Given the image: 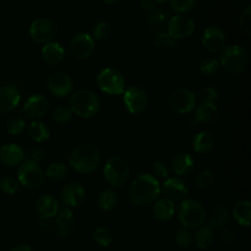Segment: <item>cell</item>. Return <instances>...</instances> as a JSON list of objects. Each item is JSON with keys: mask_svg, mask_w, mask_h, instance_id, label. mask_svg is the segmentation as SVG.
<instances>
[{"mask_svg": "<svg viewBox=\"0 0 251 251\" xmlns=\"http://www.w3.org/2000/svg\"><path fill=\"white\" fill-rule=\"evenodd\" d=\"M47 85L49 91L58 97H66L73 90V80L71 76L61 72L52 74L48 78Z\"/></svg>", "mask_w": 251, "mask_h": 251, "instance_id": "9a60e30c", "label": "cell"}, {"mask_svg": "<svg viewBox=\"0 0 251 251\" xmlns=\"http://www.w3.org/2000/svg\"><path fill=\"white\" fill-rule=\"evenodd\" d=\"M36 210L43 219H49L56 216L59 210L57 199L51 194H44L36 201Z\"/></svg>", "mask_w": 251, "mask_h": 251, "instance_id": "603a6c76", "label": "cell"}, {"mask_svg": "<svg viewBox=\"0 0 251 251\" xmlns=\"http://www.w3.org/2000/svg\"><path fill=\"white\" fill-rule=\"evenodd\" d=\"M201 42L203 47L209 52L221 51L226 44L224 31L217 26H208L203 31Z\"/></svg>", "mask_w": 251, "mask_h": 251, "instance_id": "2e32d148", "label": "cell"}, {"mask_svg": "<svg viewBox=\"0 0 251 251\" xmlns=\"http://www.w3.org/2000/svg\"><path fill=\"white\" fill-rule=\"evenodd\" d=\"M21 99L19 90L13 85L0 87V112L8 113L14 110Z\"/></svg>", "mask_w": 251, "mask_h": 251, "instance_id": "ffe728a7", "label": "cell"}, {"mask_svg": "<svg viewBox=\"0 0 251 251\" xmlns=\"http://www.w3.org/2000/svg\"><path fill=\"white\" fill-rule=\"evenodd\" d=\"M219 67H220V64L218 60L207 58L200 63L199 70L204 75L210 76V75H214L218 72Z\"/></svg>", "mask_w": 251, "mask_h": 251, "instance_id": "60d3db41", "label": "cell"}, {"mask_svg": "<svg viewBox=\"0 0 251 251\" xmlns=\"http://www.w3.org/2000/svg\"><path fill=\"white\" fill-rule=\"evenodd\" d=\"M124 103L130 114H140L148 104L147 93L139 86H130L124 92Z\"/></svg>", "mask_w": 251, "mask_h": 251, "instance_id": "7c38bea8", "label": "cell"}, {"mask_svg": "<svg viewBox=\"0 0 251 251\" xmlns=\"http://www.w3.org/2000/svg\"><path fill=\"white\" fill-rule=\"evenodd\" d=\"M219 64L229 73L239 74L248 67L249 54L242 46L228 45L221 50Z\"/></svg>", "mask_w": 251, "mask_h": 251, "instance_id": "5b68a950", "label": "cell"}, {"mask_svg": "<svg viewBox=\"0 0 251 251\" xmlns=\"http://www.w3.org/2000/svg\"><path fill=\"white\" fill-rule=\"evenodd\" d=\"M239 26L243 33L250 35L251 33V7L248 5L239 18Z\"/></svg>", "mask_w": 251, "mask_h": 251, "instance_id": "b9f144b4", "label": "cell"}, {"mask_svg": "<svg viewBox=\"0 0 251 251\" xmlns=\"http://www.w3.org/2000/svg\"><path fill=\"white\" fill-rule=\"evenodd\" d=\"M69 163L74 171L82 175L90 174L99 166L100 152L92 144H79L72 151Z\"/></svg>", "mask_w": 251, "mask_h": 251, "instance_id": "7a4b0ae2", "label": "cell"}, {"mask_svg": "<svg viewBox=\"0 0 251 251\" xmlns=\"http://www.w3.org/2000/svg\"><path fill=\"white\" fill-rule=\"evenodd\" d=\"M214 238V229L208 225H202L197 227L196 232L193 235V242L199 249H207L213 244Z\"/></svg>", "mask_w": 251, "mask_h": 251, "instance_id": "83f0119b", "label": "cell"}, {"mask_svg": "<svg viewBox=\"0 0 251 251\" xmlns=\"http://www.w3.org/2000/svg\"><path fill=\"white\" fill-rule=\"evenodd\" d=\"M228 220V213L226 209L222 205H216L210 210V214L208 216L207 225L212 229H219L226 226Z\"/></svg>", "mask_w": 251, "mask_h": 251, "instance_id": "4316f807", "label": "cell"}, {"mask_svg": "<svg viewBox=\"0 0 251 251\" xmlns=\"http://www.w3.org/2000/svg\"><path fill=\"white\" fill-rule=\"evenodd\" d=\"M167 29V33L175 39L185 38L193 33L195 29V23L187 15L178 14L169 20Z\"/></svg>", "mask_w": 251, "mask_h": 251, "instance_id": "30bf717a", "label": "cell"}, {"mask_svg": "<svg viewBox=\"0 0 251 251\" xmlns=\"http://www.w3.org/2000/svg\"><path fill=\"white\" fill-rule=\"evenodd\" d=\"M234 220L243 226H248L251 221V204L248 200L237 201L232 208Z\"/></svg>", "mask_w": 251, "mask_h": 251, "instance_id": "484cf974", "label": "cell"}, {"mask_svg": "<svg viewBox=\"0 0 251 251\" xmlns=\"http://www.w3.org/2000/svg\"><path fill=\"white\" fill-rule=\"evenodd\" d=\"M105 4H108V5H111V4H114L116 3L118 0H102Z\"/></svg>", "mask_w": 251, "mask_h": 251, "instance_id": "816d5d0a", "label": "cell"}, {"mask_svg": "<svg viewBox=\"0 0 251 251\" xmlns=\"http://www.w3.org/2000/svg\"><path fill=\"white\" fill-rule=\"evenodd\" d=\"M18 181L28 189L39 188L45 179V175L37 163L32 160H24L18 169Z\"/></svg>", "mask_w": 251, "mask_h": 251, "instance_id": "52a82bcc", "label": "cell"}, {"mask_svg": "<svg viewBox=\"0 0 251 251\" xmlns=\"http://www.w3.org/2000/svg\"><path fill=\"white\" fill-rule=\"evenodd\" d=\"M20 189V183L18 179L12 176H6L0 180V190L8 195L17 193Z\"/></svg>", "mask_w": 251, "mask_h": 251, "instance_id": "74e56055", "label": "cell"}, {"mask_svg": "<svg viewBox=\"0 0 251 251\" xmlns=\"http://www.w3.org/2000/svg\"><path fill=\"white\" fill-rule=\"evenodd\" d=\"M198 97L202 103H214L219 97V92L215 87L206 86L200 90Z\"/></svg>", "mask_w": 251, "mask_h": 251, "instance_id": "ee69618b", "label": "cell"}, {"mask_svg": "<svg viewBox=\"0 0 251 251\" xmlns=\"http://www.w3.org/2000/svg\"><path fill=\"white\" fill-rule=\"evenodd\" d=\"M43 61L49 65H57L65 58V49L59 42H47L41 49Z\"/></svg>", "mask_w": 251, "mask_h": 251, "instance_id": "7402d4cb", "label": "cell"}, {"mask_svg": "<svg viewBox=\"0 0 251 251\" xmlns=\"http://www.w3.org/2000/svg\"><path fill=\"white\" fill-rule=\"evenodd\" d=\"M153 214L160 221H169L175 214L174 202L166 197L154 201Z\"/></svg>", "mask_w": 251, "mask_h": 251, "instance_id": "d4e9b609", "label": "cell"}, {"mask_svg": "<svg viewBox=\"0 0 251 251\" xmlns=\"http://www.w3.org/2000/svg\"><path fill=\"white\" fill-rule=\"evenodd\" d=\"M74 223V215L68 208L58 210L56 214V224L60 230V235L66 236L70 232Z\"/></svg>", "mask_w": 251, "mask_h": 251, "instance_id": "f546056e", "label": "cell"}, {"mask_svg": "<svg viewBox=\"0 0 251 251\" xmlns=\"http://www.w3.org/2000/svg\"><path fill=\"white\" fill-rule=\"evenodd\" d=\"M10 251H32V249L27 245H17L13 247Z\"/></svg>", "mask_w": 251, "mask_h": 251, "instance_id": "f907efd6", "label": "cell"}, {"mask_svg": "<svg viewBox=\"0 0 251 251\" xmlns=\"http://www.w3.org/2000/svg\"><path fill=\"white\" fill-rule=\"evenodd\" d=\"M48 110V101L42 94H34L30 96L25 103L23 112L28 118L32 120L43 117Z\"/></svg>", "mask_w": 251, "mask_h": 251, "instance_id": "e0dca14e", "label": "cell"}, {"mask_svg": "<svg viewBox=\"0 0 251 251\" xmlns=\"http://www.w3.org/2000/svg\"><path fill=\"white\" fill-rule=\"evenodd\" d=\"M175 240L177 246L185 248L193 243V234L190 229L183 227L176 231L175 235Z\"/></svg>", "mask_w": 251, "mask_h": 251, "instance_id": "f35d334b", "label": "cell"}, {"mask_svg": "<svg viewBox=\"0 0 251 251\" xmlns=\"http://www.w3.org/2000/svg\"><path fill=\"white\" fill-rule=\"evenodd\" d=\"M61 197L65 205L69 207H78L85 199V189L79 182H70L62 190Z\"/></svg>", "mask_w": 251, "mask_h": 251, "instance_id": "ac0fdd59", "label": "cell"}, {"mask_svg": "<svg viewBox=\"0 0 251 251\" xmlns=\"http://www.w3.org/2000/svg\"><path fill=\"white\" fill-rule=\"evenodd\" d=\"M103 175L107 183L114 187H120L129 177V167L123 158L114 156L105 162Z\"/></svg>", "mask_w": 251, "mask_h": 251, "instance_id": "8992f818", "label": "cell"}, {"mask_svg": "<svg viewBox=\"0 0 251 251\" xmlns=\"http://www.w3.org/2000/svg\"><path fill=\"white\" fill-rule=\"evenodd\" d=\"M173 172L178 176H188L194 169V159L186 152L176 154L171 163Z\"/></svg>", "mask_w": 251, "mask_h": 251, "instance_id": "44dd1931", "label": "cell"}, {"mask_svg": "<svg viewBox=\"0 0 251 251\" xmlns=\"http://www.w3.org/2000/svg\"><path fill=\"white\" fill-rule=\"evenodd\" d=\"M25 127V122L22 117L16 116L8 120L6 124V130L11 135H18L23 132Z\"/></svg>", "mask_w": 251, "mask_h": 251, "instance_id": "8d00e7d4", "label": "cell"}, {"mask_svg": "<svg viewBox=\"0 0 251 251\" xmlns=\"http://www.w3.org/2000/svg\"><path fill=\"white\" fill-rule=\"evenodd\" d=\"M97 85L100 90L110 95H118L125 92V78L114 68H106L98 74Z\"/></svg>", "mask_w": 251, "mask_h": 251, "instance_id": "ba28073f", "label": "cell"}, {"mask_svg": "<svg viewBox=\"0 0 251 251\" xmlns=\"http://www.w3.org/2000/svg\"><path fill=\"white\" fill-rule=\"evenodd\" d=\"M100 101L95 92L90 89H79L74 92L70 98V109L72 113L81 118H91L97 114Z\"/></svg>", "mask_w": 251, "mask_h": 251, "instance_id": "3957f363", "label": "cell"}, {"mask_svg": "<svg viewBox=\"0 0 251 251\" xmlns=\"http://www.w3.org/2000/svg\"><path fill=\"white\" fill-rule=\"evenodd\" d=\"M27 134L36 142H44L50 137L49 127L42 122L34 121L27 127Z\"/></svg>", "mask_w": 251, "mask_h": 251, "instance_id": "4dcf8cb0", "label": "cell"}, {"mask_svg": "<svg viewBox=\"0 0 251 251\" xmlns=\"http://www.w3.org/2000/svg\"><path fill=\"white\" fill-rule=\"evenodd\" d=\"M58 33V25L56 23L47 18H39L34 20L29 27V35L31 39L37 43L50 42Z\"/></svg>", "mask_w": 251, "mask_h": 251, "instance_id": "9c48e42d", "label": "cell"}, {"mask_svg": "<svg viewBox=\"0 0 251 251\" xmlns=\"http://www.w3.org/2000/svg\"><path fill=\"white\" fill-rule=\"evenodd\" d=\"M170 20V14L168 10L163 8H157L152 10L150 16H149V22L153 25L162 26L166 25Z\"/></svg>", "mask_w": 251, "mask_h": 251, "instance_id": "e575fe53", "label": "cell"}, {"mask_svg": "<svg viewBox=\"0 0 251 251\" xmlns=\"http://www.w3.org/2000/svg\"><path fill=\"white\" fill-rule=\"evenodd\" d=\"M154 44L157 47H173L176 44V41L175 38L171 37L168 33L166 32H160L158 33L155 38H154Z\"/></svg>", "mask_w": 251, "mask_h": 251, "instance_id": "bcb514c9", "label": "cell"}, {"mask_svg": "<svg viewBox=\"0 0 251 251\" xmlns=\"http://www.w3.org/2000/svg\"><path fill=\"white\" fill-rule=\"evenodd\" d=\"M25 159V153L21 146L15 143H7L0 147V161L9 167L20 165Z\"/></svg>", "mask_w": 251, "mask_h": 251, "instance_id": "d6986e66", "label": "cell"}, {"mask_svg": "<svg viewBox=\"0 0 251 251\" xmlns=\"http://www.w3.org/2000/svg\"><path fill=\"white\" fill-rule=\"evenodd\" d=\"M152 172L154 176L157 178H166L169 175V170L166 164L162 161H154L152 164Z\"/></svg>", "mask_w": 251, "mask_h": 251, "instance_id": "7dc6e473", "label": "cell"}, {"mask_svg": "<svg viewBox=\"0 0 251 251\" xmlns=\"http://www.w3.org/2000/svg\"><path fill=\"white\" fill-rule=\"evenodd\" d=\"M160 190L166 198L172 201H179L185 198L188 193L187 183L180 177L173 176L166 178L160 184Z\"/></svg>", "mask_w": 251, "mask_h": 251, "instance_id": "4fadbf2b", "label": "cell"}, {"mask_svg": "<svg viewBox=\"0 0 251 251\" xmlns=\"http://www.w3.org/2000/svg\"><path fill=\"white\" fill-rule=\"evenodd\" d=\"M118 204L116 192L111 188L102 190L98 196V206L104 212L113 211Z\"/></svg>", "mask_w": 251, "mask_h": 251, "instance_id": "1f68e13d", "label": "cell"}, {"mask_svg": "<svg viewBox=\"0 0 251 251\" xmlns=\"http://www.w3.org/2000/svg\"><path fill=\"white\" fill-rule=\"evenodd\" d=\"M141 6L147 11H152L155 9V1L154 0H141Z\"/></svg>", "mask_w": 251, "mask_h": 251, "instance_id": "681fc988", "label": "cell"}, {"mask_svg": "<svg viewBox=\"0 0 251 251\" xmlns=\"http://www.w3.org/2000/svg\"><path fill=\"white\" fill-rule=\"evenodd\" d=\"M194 110V115L191 119L193 124L213 122L219 114L218 107L215 103H201Z\"/></svg>", "mask_w": 251, "mask_h": 251, "instance_id": "cb8c5ba5", "label": "cell"}, {"mask_svg": "<svg viewBox=\"0 0 251 251\" xmlns=\"http://www.w3.org/2000/svg\"><path fill=\"white\" fill-rule=\"evenodd\" d=\"M94 242L100 247H108L113 241L111 231L106 227H97L93 233Z\"/></svg>", "mask_w": 251, "mask_h": 251, "instance_id": "836d02e7", "label": "cell"}, {"mask_svg": "<svg viewBox=\"0 0 251 251\" xmlns=\"http://www.w3.org/2000/svg\"><path fill=\"white\" fill-rule=\"evenodd\" d=\"M170 105L178 114L190 113L196 107L195 94L187 88L176 89L170 96Z\"/></svg>", "mask_w": 251, "mask_h": 251, "instance_id": "8fae6325", "label": "cell"}, {"mask_svg": "<svg viewBox=\"0 0 251 251\" xmlns=\"http://www.w3.org/2000/svg\"><path fill=\"white\" fill-rule=\"evenodd\" d=\"M111 33V25L107 22H99L93 27V36L98 40L107 38Z\"/></svg>", "mask_w": 251, "mask_h": 251, "instance_id": "7bdbcfd3", "label": "cell"}, {"mask_svg": "<svg viewBox=\"0 0 251 251\" xmlns=\"http://www.w3.org/2000/svg\"><path fill=\"white\" fill-rule=\"evenodd\" d=\"M192 147L196 153L206 154L213 149L214 138L206 131L198 132L192 138Z\"/></svg>", "mask_w": 251, "mask_h": 251, "instance_id": "f1b7e54d", "label": "cell"}, {"mask_svg": "<svg viewBox=\"0 0 251 251\" xmlns=\"http://www.w3.org/2000/svg\"><path fill=\"white\" fill-rule=\"evenodd\" d=\"M53 117L58 124H66L70 121L72 117V111L70 107L61 105L55 109Z\"/></svg>", "mask_w": 251, "mask_h": 251, "instance_id": "f6af8a7d", "label": "cell"}, {"mask_svg": "<svg viewBox=\"0 0 251 251\" xmlns=\"http://www.w3.org/2000/svg\"><path fill=\"white\" fill-rule=\"evenodd\" d=\"M177 216L183 227L192 229L199 227L206 220L207 213L204 206L195 199H184L177 207Z\"/></svg>", "mask_w": 251, "mask_h": 251, "instance_id": "277c9868", "label": "cell"}, {"mask_svg": "<svg viewBox=\"0 0 251 251\" xmlns=\"http://www.w3.org/2000/svg\"><path fill=\"white\" fill-rule=\"evenodd\" d=\"M155 3H158V4H165L167 2H169L170 0H154Z\"/></svg>", "mask_w": 251, "mask_h": 251, "instance_id": "f5cc1de1", "label": "cell"}, {"mask_svg": "<svg viewBox=\"0 0 251 251\" xmlns=\"http://www.w3.org/2000/svg\"><path fill=\"white\" fill-rule=\"evenodd\" d=\"M214 182V175L210 170L201 171L196 176V185L200 189H208Z\"/></svg>", "mask_w": 251, "mask_h": 251, "instance_id": "ab89813d", "label": "cell"}, {"mask_svg": "<svg viewBox=\"0 0 251 251\" xmlns=\"http://www.w3.org/2000/svg\"><path fill=\"white\" fill-rule=\"evenodd\" d=\"M45 150L42 147H34L31 151H30V157L33 162L37 163V162H41L42 160H44L45 158Z\"/></svg>", "mask_w": 251, "mask_h": 251, "instance_id": "c3c4849f", "label": "cell"}, {"mask_svg": "<svg viewBox=\"0 0 251 251\" xmlns=\"http://www.w3.org/2000/svg\"><path fill=\"white\" fill-rule=\"evenodd\" d=\"M67 173V168L63 163H52L48 166L45 176L51 181H59L61 180Z\"/></svg>", "mask_w": 251, "mask_h": 251, "instance_id": "d6a6232c", "label": "cell"}, {"mask_svg": "<svg viewBox=\"0 0 251 251\" xmlns=\"http://www.w3.org/2000/svg\"><path fill=\"white\" fill-rule=\"evenodd\" d=\"M161 193L158 179L149 174L135 176L129 186V199L136 206H147L154 203Z\"/></svg>", "mask_w": 251, "mask_h": 251, "instance_id": "6da1fadb", "label": "cell"}, {"mask_svg": "<svg viewBox=\"0 0 251 251\" xmlns=\"http://www.w3.org/2000/svg\"><path fill=\"white\" fill-rule=\"evenodd\" d=\"M95 43L91 35L85 32H79L74 35L70 42L72 54L76 59H86L93 53Z\"/></svg>", "mask_w": 251, "mask_h": 251, "instance_id": "5bb4252c", "label": "cell"}, {"mask_svg": "<svg viewBox=\"0 0 251 251\" xmlns=\"http://www.w3.org/2000/svg\"><path fill=\"white\" fill-rule=\"evenodd\" d=\"M170 7L177 14H186L194 9L196 0H170Z\"/></svg>", "mask_w": 251, "mask_h": 251, "instance_id": "d590c367", "label": "cell"}]
</instances>
